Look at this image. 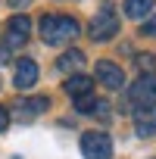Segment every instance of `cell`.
Instances as JSON below:
<instances>
[{"label":"cell","instance_id":"13","mask_svg":"<svg viewBox=\"0 0 156 159\" xmlns=\"http://www.w3.org/2000/svg\"><path fill=\"white\" fill-rule=\"evenodd\" d=\"M47 106H50L47 97H31V100L25 103V109H31V112H41V109H47Z\"/></svg>","mask_w":156,"mask_h":159},{"label":"cell","instance_id":"6","mask_svg":"<svg viewBox=\"0 0 156 159\" xmlns=\"http://www.w3.org/2000/svg\"><path fill=\"white\" fill-rule=\"evenodd\" d=\"M97 81H100L103 88H109V91H119V88L125 84V72H122L116 62L100 59V62H97Z\"/></svg>","mask_w":156,"mask_h":159},{"label":"cell","instance_id":"8","mask_svg":"<svg viewBox=\"0 0 156 159\" xmlns=\"http://www.w3.org/2000/svg\"><path fill=\"white\" fill-rule=\"evenodd\" d=\"M34 84H38V62L34 59H19L16 62V88L28 91Z\"/></svg>","mask_w":156,"mask_h":159},{"label":"cell","instance_id":"18","mask_svg":"<svg viewBox=\"0 0 156 159\" xmlns=\"http://www.w3.org/2000/svg\"><path fill=\"white\" fill-rule=\"evenodd\" d=\"M3 62H10V50H7V47H0V66H3Z\"/></svg>","mask_w":156,"mask_h":159},{"label":"cell","instance_id":"4","mask_svg":"<svg viewBox=\"0 0 156 159\" xmlns=\"http://www.w3.org/2000/svg\"><path fill=\"white\" fill-rule=\"evenodd\" d=\"M116 31H119V16L112 10H100L91 22V38L94 41H109Z\"/></svg>","mask_w":156,"mask_h":159},{"label":"cell","instance_id":"5","mask_svg":"<svg viewBox=\"0 0 156 159\" xmlns=\"http://www.w3.org/2000/svg\"><path fill=\"white\" fill-rule=\"evenodd\" d=\"M31 34V19L25 13H16L10 22H7V44L10 47H22Z\"/></svg>","mask_w":156,"mask_h":159},{"label":"cell","instance_id":"10","mask_svg":"<svg viewBox=\"0 0 156 159\" xmlns=\"http://www.w3.org/2000/svg\"><path fill=\"white\" fill-rule=\"evenodd\" d=\"M153 3L156 0H125V16L128 19H144V16H150Z\"/></svg>","mask_w":156,"mask_h":159},{"label":"cell","instance_id":"12","mask_svg":"<svg viewBox=\"0 0 156 159\" xmlns=\"http://www.w3.org/2000/svg\"><path fill=\"white\" fill-rule=\"evenodd\" d=\"M137 69H140L144 75H153V72H156V56H153V53H140V56H137Z\"/></svg>","mask_w":156,"mask_h":159},{"label":"cell","instance_id":"9","mask_svg":"<svg viewBox=\"0 0 156 159\" xmlns=\"http://www.w3.org/2000/svg\"><path fill=\"white\" fill-rule=\"evenodd\" d=\"M91 88H94V81H91L88 75H69V78H66V94L75 97V100H78V97H88Z\"/></svg>","mask_w":156,"mask_h":159},{"label":"cell","instance_id":"7","mask_svg":"<svg viewBox=\"0 0 156 159\" xmlns=\"http://www.w3.org/2000/svg\"><path fill=\"white\" fill-rule=\"evenodd\" d=\"M134 131L140 137H153L156 134V103L153 106H140L134 112Z\"/></svg>","mask_w":156,"mask_h":159},{"label":"cell","instance_id":"15","mask_svg":"<svg viewBox=\"0 0 156 159\" xmlns=\"http://www.w3.org/2000/svg\"><path fill=\"white\" fill-rule=\"evenodd\" d=\"M140 34H150V38H156V13H153V16H150V19L140 25Z\"/></svg>","mask_w":156,"mask_h":159},{"label":"cell","instance_id":"11","mask_svg":"<svg viewBox=\"0 0 156 159\" xmlns=\"http://www.w3.org/2000/svg\"><path fill=\"white\" fill-rule=\"evenodd\" d=\"M81 62H85V53H81V50H69V53H62V56H59V69H62V72L78 69Z\"/></svg>","mask_w":156,"mask_h":159},{"label":"cell","instance_id":"1","mask_svg":"<svg viewBox=\"0 0 156 159\" xmlns=\"http://www.w3.org/2000/svg\"><path fill=\"white\" fill-rule=\"evenodd\" d=\"M78 34V22L72 16H44L41 19V38L47 47H59Z\"/></svg>","mask_w":156,"mask_h":159},{"label":"cell","instance_id":"16","mask_svg":"<svg viewBox=\"0 0 156 159\" xmlns=\"http://www.w3.org/2000/svg\"><path fill=\"white\" fill-rule=\"evenodd\" d=\"M7 125H10V112H7L3 106H0V134L7 131Z\"/></svg>","mask_w":156,"mask_h":159},{"label":"cell","instance_id":"17","mask_svg":"<svg viewBox=\"0 0 156 159\" xmlns=\"http://www.w3.org/2000/svg\"><path fill=\"white\" fill-rule=\"evenodd\" d=\"M7 3H10V7H13V10H22V7H25V3H28V0H7Z\"/></svg>","mask_w":156,"mask_h":159},{"label":"cell","instance_id":"3","mask_svg":"<svg viewBox=\"0 0 156 159\" xmlns=\"http://www.w3.org/2000/svg\"><path fill=\"white\" fill-rule=\"evenodd\" d=\"M128 97L131 103L140 109V106H153L156 103V75H140L137 81L128 88Z\"/></svg>","mask_w":156,"mask_h":159},{"label":"cell","instance_id":"14","mask_svg":"<svg viewBox=\"0 0 156 159\" xmlns=\"http://www.w3.org/2000/svg\"><path fill=\"white\" fill-rule=\"evenodd\" d=\"M75 103H78V112H94V103H97V100L88 94V97H78Z\"/></svg>","mask_w":156,"mask_h":159},{"label":"cell","instance_id":"2","mask_svg":"<svg viewBox=\"0 0 156 159\" xmlns=\"http://www.w3.org/2000/svg\"><path fill=\"white\" fill-rule=\"evenodd\" d=\"M81 153L85 159H112V140L103 131H88L81 134Z\"/></svg>","mask_w":156,"mask_h":159}]
</instances>
